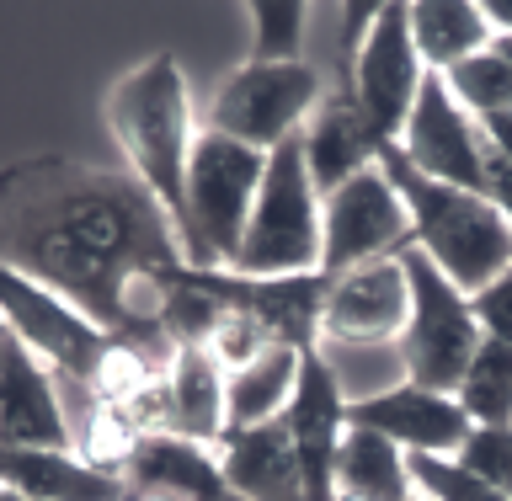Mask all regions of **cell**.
<instances>
[{
    "mask_svg": "<svg viewBox=\"0 0 512 501\" xmlns=\"http://www.w3.org/2000/svg\"><path fill=\"white\" fill-rule=\"evenodd\" d=\"M0 267L54 288L155 368H171L166 304L187 256L139 176L70 155L0 171Z\"/></svg>",
    "mask_w": 512,
    "mask_h": 501,
    "instance_id": "6da1fadb",
    "label": "cell"
},
{
    "mask_svg": "<svg viewBox=\"0 0 512 501\" xmlns=\"http://www.w3.org/2000/svg\"><path fill=\"white\" fill-rule=\"evenodd\" d=\"M107 128L118 139L123 171L139 176L144 192L166 208L187 256V160L198 144L192 91L176 54H150L107 91Z\"/></svg>",
    "mask_w": 512,
    "mask_h": 501,
    "instance_id": "7a4b0ae2",
    "label": "cell"
},
{
    "mask_svg": "<svg viewBox=\"0 0 512 501\" xmlns=\"http://www.w3.org/2000/svg\"><path fill=\"white\" fill-rule=\"evenodd\" d=\"M379 166L395 182L400 203L411 214L416 251L459 294H480L491 278H502L512 267V224L502 219V208L486 192H464V187H448V182H432V176L411 171L395 144L379 150Z\"/></svg>",
    "mask_w": 512,
    "mask_h": 501,
    "instance_id": "3957f363",
    "label": "cell"
},
{
    "mask_svg": "<svg viewBox=\"0 0 512 501\" xmlns=\"http://www.w3.org/2000/svg\"><path fill=\"white\" fill-rule=\"evenodd\" d=\"M230 272H240V278H304V272H320V192L310 182L299 139H288L267 155L262 192L251 203Z\"/></svg>",
    "mask_w": 512,
    "mask_h": 501,
    "instance_id": "277c9868",
    "label": "cell"
},
{
    "mask_svg": "<svg viewBox=\"0 0 512 501\" xmlns=\"http://www.w3.org/2000/svg\"><path fill=\"white\" fill-rule=\"evenodd\" d=\"M267 155L230 134L198 128L187 160V267H230L262 192Z\"/></svg>",
    "mask_w": 512,
    "mask_h": 501,
    "instance_id": "5b68a950",
    "label": "cell"
},
{
    "mask_svg": "<svg viewBox=\"0 0 512 501\" xmlns=\"http://www.w3.org/2000/svg\"><path fill=\"white\" fill-rule=\"evenodd\" d=\"M406 283H411V320H406V336L395 342L400 368L422 390L454 395L470 358L486 342V331H480V320L470 310V294H459L416 246L406 251Z\"/></svg>",
    "mask_w": 512,
    "mask_h": 501,
    "instance_id": "8992f818",
    "label": "cell"
},
{
    "mask_svg": "<svg viewBox=\"0 0 512 501\" xmlns=\"http://www.w3.org/2000/svg\"><path fill=\"white\" fill-rule=\"evenodd\" d=\"M320 102H326V86H320V70L310 59H299V64H251L246 59L214 91L203 128L272 155L278 144L304 134V123L315 118Z\"/></svg>",
    "mask_w": 512,
    "mask_h": 501,
    "instance_id": "52a82bcc",
    "label": "cell"
},
{
    "mask_svg": "<svg viewBox=\"0 0 512 501\" xmlns=\"http://www.w3.org/2000/svg\"><path fill=\"white\" fill-rule=\"evenodd\" d=\"M411 246H416L411 214L400 203L395 182L384 176V166H368L336 187L331 198H320V272L326 278L368 262H395Z\"/></svg>",
    "mask_w": 512,
    "mask_h": 501,
    "instance_id": "ba28073f",
    "label": "cell"
},
{
    "mask_svg": "<svg viewBox=\"0 0 512 501\" xmlns=\"http://www.w3.org/2000/svg\"><path fill=\"white\" fill-rule=\"evenodd\" d=\"M347 75H352V102H358V112L374 123V134L384 144H395L406 118H411V107H416V91L427 80V64L411 43V6L406 0L379 6Z\"/></svg>",
    "mask_w": 512,
    "mask_h": 501,
    "instance_id": "9c48e42d",
    "label": "cell"
},
{
    "mask_svg": "<svg viewBox=\"0 0 512 501\" xmlns=\"http://www.w3.org/2000/svg\"><path fill=\"white\" fill-rule=\"evenodd\" d=\"M406 320H411L406 256L336 272V278H326V304H320V352L390 347L406 336Z\"/></svg>",
    "mask_w": 512,
    "mask_h": 501,
    "instance_id": "30bf717a",
    "label": "cell"
},
{
    "mask_svg": "<svg viewBox=\"0 0 512 501\" xmlns=\"http://www.w3.org/2000/svg\"><path fill=\"white\" fill-rule=\"evenodd\" d=\"M395 150L406 155L411 171L432 176V182L486 192V139H480V123L454 102V91L443 86V75L427 70Z\"/></svg>",
    "mask_w": 512,
    "mask_h": 501,
    "instance_id": "8fae6325",
    "label": "cell"
},
{
    "mask_svg": "<svg viewBox=\"0 0 512 501\" xmlns=\"http://www.w3.org/2000/svg\"><path fill=\"white\" fill-rule=\"evenodd\" d=\"M283 427L299 454L304 501H336V448L347 432V390L320 347L299 358V390L283 411Z\"/></svg>",
    "mask_w": 512,
    "mask_h": 501,
    "instance_id": "7c38bea8",
    "label": "cell"
},
{
    "mask_svg": "<svg viewBox=\"0 0 512 501\" xmlns=\"http://www.w3.org/2000/svg\"><path fill=\"white\" fill-rule=\"evenodd\" d=\"M347 422L379 432V438H390L395 448H406V454H443V459H454L475 432V422L464 416V406L454 395L422 390V384H411V379L347 400Z\"/></svg>",
    "mask_w": 512,
    "mask_h": 501,
    "instance_id": "4fadbf2b",
    "label": "cell"
},
{
    "mask_svg": "<svg viewBox=\"0 0 512 501\" xmlns=\"http://www.w3.org/2000/svg\"><path fill=\"white\" fill-rule=\"evenodd\" d=\"M6 326V320H0ZM0 443L6 448H59L75 454V427L64 390L48 368L6 331L0 336Z\"/></svg>",
    "mask_w": 512,
    "mask_h": 501,
    "instance_id": "5bb4252c",
    "label": "cell"
},
{
    "mask_svg": "<svg viewBox=\"0 0 512 501\" xmlns=\"http://www.w3.org/2000/svg\"><path fill=\"white\" fill-rule=\"evenodd\" d=\"M123 480L139 496H176V501H240L219 470V448L187 443L176 432H139L123 459Z\"/></svg>",
    "mask_w": 512,
    "mask_h": 501,
    "instance_id": "9a60e30c",
    "label": "cell"
},
{
    "mask_svg": "<svg viewBox=\"0 0 512 501\" xmlns=\"http://www.w3.org/2000/svg\"><path fill=\"white\" fill-rule=\"evenodd\" d=\"M304 166H310V182L320 198H331L342 182H352L358 171L368 166H379V150H384V139L374 134V123L358 112V102H352V91L347 96H326V102L315 107V118L304 123Z\"/></svg>",
    "mask_w": 512,
    "mask_h": 501,
    "instance_id": "2e32d148",
    "label": "cell"
},
{
    "mask_svg": "<svg viewBox=\"0 0 512 501\" xmlns=\"http://www.w3.org/2000/svg\"><path fill=\"white\" fill-rule=\"evenodd\" d=\"M0 486L27 496V501H128L123 475L96 470L80 454H59V448H6L0 443Z\"/></svg>",
    "mask_w": 512,
    "mask_h": 501,
    "instance_id": "e0dca14e",
    "label": "cell"
},
{
    "mask_svg": "<svg viewBox=\"0 0 512 501\" xmlns=\"http://www.w3.org/2000/svg\"><path fill=\"white\" fill-rule=\"evenodd\" d=\"M219 470H224V480H230V491L240 501H304L299 454H294V438H288L283 416L267 427L224 432L219 438Z\"/></svg>",
    "mask_w": 512,
    "mask_h": 501,
    "instance_id": "ac0fdd59",
    "label": "cell"
},
{
    "mask_svg": "<svg viewBox=\"0 0 512 501\" xmlns=\"http://www.w3.org/2000/svg\"><path fill=\"white\" fill-rule=\"evenodd\" d=\"M235 304L262 320L278 347L310 352V347H320L326 272H304V278H240L235 272Z\"/></svg>",
    "mask_w": 512,
    "mask_h": 501,
    "instance_id": "d6986e66",
    "label": "cell"
},
{
    "mask_svg": "<svg viewBox=\"0 0 512 501\" xmlns=\"http://www.w3.org/2000/svg\"><path fill=\"white\" fill-rule=\"evenodd\" d=\"M160 390H166V432H176L187 443L219 448V438H224V368L208 358V347H176Z\"/></svg>",
    "mask_w": 512,
    "mask_h": 501,
    "instance_id": "ffe728a7",
    "label": "cell"
},
{
    "mask_svg": "<svg viewBox=\"0 0 512 501\" xmlns=\"http://www.w3.org/2000/svg\"><path fill=\"white\" fill-rule=\"evenodd\" d=\"M411 43L432 75H448L454 64L491 48L496 32L480 0H411Z\"/></svg>",
    "mask_w": 512,
    "mask_h": 501,
    "instance_id": "44dd1931",
    "label": "cell"
},
{
    "mask_svg": "<svg viewBox=\"0 0 512 501\" xmlns=\"http://www.w3.org/2000/svg\"><path fill=\"white\" fill-rule=\"evenodd\" d=\"M299 358V347H267L251 368L224 374V432L278 422L299 390Z\"/></svg>",
    "mask_w": 512,
    "mask_h": 501,
    "instance_id": "7402d4cb",
    "label": "cell"
},
{
    "mask_svg": "<svg viewBox=\"0 0 512 501\" xmlns=\"http://www.w3.org/2000/svg\"><path fill=\"white\" fill-rule=\"evenodd\" d=\"M406 496H411L406 448L347 422L342 448H336V501H406Z\"/></svg>",
    "mask_w": 512,
    "mask_h": 501,
    "instance_id": "603a6c76",
    "label": "cell"
},
{
    "mask_svg": "<svg viewBox=\"0 0 512 501\" xmlns=\"http://www.w3.org/2000/svg\"><path fill=\"white\" fill-rule=\"evenodd\" d=\"M454 400L475 427H512V347L486 336L470 368H464Z\"/></svg>",
    "mask_w": 512,
    "mask_h": 501,
    "instance_id": "cb8c5ba5",
    "label": "cell"
},
{
    "mask_svg": "<svg viewBox=\"0 0 512 501\" xmlns=\"http://www.w3.org/2000/svg\"><path fill=\"white\" fill-rule=\"evenodd\" d=\"M310 6L299 0H251L246 22H251V64H299L304 43H310Z\"/></svg>",
    "mask_w": 512,
    "mask_h": 501,
    "instance_id": "d4e9b609",
    "label": "cell"
},
{
    "mask_svg": "<svg viewBox=\"0 0 512 501\" xmlns=\"http://www.w3.org/2000/svg\"><path fill=\"white\" fill-rule=\"evenodd\" d=\"M443 86L454 91V102L470 112V118H491V112H512V64L502 48H480L475 59L454 64V70L443 75Z\"/></svg>",
    "mask_w": 512,
    "mask_h": 501,
    "instance_id": "484cf974",
    "label": "cell"
},
{
    "mask_svg": "<svg viewBox=\"0 0 512 501\" xmlns=\"http://www.w3.org/2000/svg\"><path fill=\"white\" fill-rule=\"evenodd\" d=\"M406 459H411V491L432 501H507L475 470H464L459 459H443V454H406Z\"/></svg>",
    "mask_w": 512,
    "mask_h": 501,
    "instance_id": "4316f807",
    "label": "cell"
},
{
    "mask_svg": "<svg viewBox=\"0 0 512 501\" xmlns=\"http://www.w3.org/2000/svg\"><path fill=\"white\" fill-rule=\"evenodd\" d=\"M203 347H208V358H214L224 374H235V368H251L267 347H278V342H272L267 326H262V320H256L251 310L230 304V310L219 315V326L208 331V342H203Z\"/></svg>",
    "mask_w": 512,
    "mask_h": 501,
    "instance_id": "83f0119b",
    "label": "cell"
},
{
    "mask_svg": "<svg viewBox=\"0 0 512 501\" xmlns=\"http://www.w3.org/2000/svg\"><path fill=\"white\" fill-rule=\"evenodd\" d=\"M454 459L512 501V427H475Z\"/></svg>",
    "mask_w": 512,
    "mask_h": 501,
    "instance_id": "f1b7e54d",
    "label": "cell"
},
{
    "mask_svg": "<svg viewBox=\"0 0 512 501\" xmlns=\"http://www.w3.org/2000/svg\"><path fill=\"white\" fill-rule=\"evenodd\" d=\"M470 310L480 320V331L491 336V342H507L512 347V267L502 278H491L480 294H470Z\"/></svg>",
    "mask_w": 512,
    "mask_h": 501,
    "instance_id": "f546056e",
    "label": "cell"
},
{
    "mask_svg": "<svg viewBox=\"0 0 512 501\" xmlns=\"http://www.w3.org/2000/svg\"><path fill=\"white\" fill-rule=\"evenodd\" d=\"M486 198L502 208V219L512 224V166H507V160H496L491 150H486Z\"/></svg>",
    "mask_w": 512,
    "mask_h": 501,
    "instance_id": "4dcf8cb0",
    "label": "cell"
},
{
    "mask_svg": "<svg viewBox=\"0 0 512 501\" xmlns=\"http://www.w3.org/2000/svg\"><path fill=\"white\" fill-rule=\"evenodd\" d=\"M480 139H486V150L496 160H507V166H512V112H491V118H480Z\"/></svg>",
    "mask_w": 512,
    "mask_h": 501,
    "instance_id": "1f68e13d",
    "label": "cell"
},
{
    "mask_svg": "<svg viewBox=\"0 0 512 501\" xmlns=\"http://www.w3.org/2000/svg\"><path fill=\"white\" fill-rule=\"evenodd\" d=\"M486 6V22L496 38H512V0H480Z\"/></svg>",
    "mask_w": 512,
    "mask_h": 501,
    "instance_id": "d6a6232c",
    "label": "cell"
},
{
    "mask_svg": "<svg viewBox=\"0 0 512 501\" xmlns=\"http://www.w3.org/2000/svg\"><path fill=\"white\" fill-rule=\"evenodd\" d=\"M496 48H502V54H507V64H512V38H496Z\"/></svg>",
    "mask_w": 512,
    "mask_h": 501,
    "instance_id": "836d02e7",
    "label": "cell"
},
{
    "mask_svg": "<svg viewBox=\"0 0 512 501\" xmlns=\"http://www.w3.org/2000/svg\"><path fill=\"white\" fill-rule=\"evenodd\" d=\"M0 501H27V496H16V491H6V486H0Z\"/></svg>",
    "mask_w": 512,
    "mask_h": 501,
    "instance_id": "e575fe53",
    "label": "cell"
},
{
    "mask_svg": "<svg viewBox=\"0 0 512 501\" xmlns=\"http://www.w3.org/2000/svg\"><path fill=\"white\" fill-rule=\"evenodd\" d=\"M406 501H432V496H422V491H411V496H406Z\"/></svg>",
    "mask_w": 512,
    "mask_h": 501,
    "instance_id": "d590c367",
    "label": "cell"
},
{
    "mask_svg": "<svg viewBox=\"0 0 512 501\" xmlns=\"http://www.w3.org/2000/svg\"><path fill=\"white\" fill-rule=\"evenodd\" d=\"M0 336H6V326H0Z\"/></svg>",
    "mask_w": 512,
    "mask_h": 501,
    "instance_id": "8d00e7d4",
    "label": "cell"
}]
</instances>
